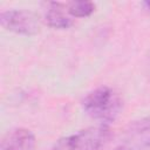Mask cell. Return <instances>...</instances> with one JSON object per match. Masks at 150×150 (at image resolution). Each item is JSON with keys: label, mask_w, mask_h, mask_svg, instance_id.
Instances as JSON below:
<instances>
[{"label": "cell", "mask_w": 150, "mask_h": 150, "mask_svg": "<svg viewBox=\"0 0 150 150\" xmlns=\"http://www.w3.org/2000/svg\"><path fill=\"white\" fill-rule=\"evenodd\" d=\"M82 108L91 118L108 124L117 118L123 108V102L120 94L112 88L101 86L86 95Z\"/></svg>", "instance_id": "1"}, {"label": "cell", "mask_w": 150, "mask_h": 150, "mask_svg": "<svg viewBox=\"0 0 150 150\" xmlns=\"http://www.w3.org/2000/svg\"><path fill=\"white\" fill-rule=\"evenodd\" d=\"M110 139L111 130L108 124L103 123L69 136L71 150H105Z\"/></svg>", "instance_id": "2"}, {"label": "cell", "mask_w": 150, "mask_h": 150, "mask_svg": "<svg viewBox=\"0 0 150 150\" xmlns=\"http://www.w3.org/2000/svg\"><path fill=\"white\" fill-rule=\"evenodd\" d=\"M115 150H150V116L129 123Z\"/></svg>", "instance_id": "3"}, {"label": "cell", "mask_w": 150, "mask_h": 150, "mask_svg": "<svg viewBox=\"0 0 150 150\" xmlns=\"http://www.w3.org/2000/svg\"><path fill=\"white\" fill-rule=\"evenodd\" d=\"M0 23L5 29L26 36L35 35L40 30L38 16L33 12L23 9H11L1 12Z\"/></svg>", "instance_id": "4"}, {"label": "cell", "mask_w": 150, "mask_h": 150, "mask_svg": "<svg viewBox=\"0 0 150 150\" xmlns=\"http://www.w3.org/2000/svg\"><path fill=\"white\" fill-rule=\"evenodd\" d=\"M35 146L36 138L30 130L15 128L2 137L0 150H34Z\"/></svg>", "instance_id": "5"}, {"label": "cell", "mask_w": 150, "mask_h": 150, "mask_svg": "<svg viewBox=\"0 0 150 150\" xmlns=\"http://www.w3.org/2000/svg\"><path fill=\"white\" fill-rule=\"evenodd\" d=\"M66 5L62 2H49L45 14L46 23L55 29H67L73 25V20L66 15Z\"/></svg>", "instance_id": "6"}, {"label": "cell", "mask_w": 150, "mask_h": 150, "mask_svg": "<svg viewBox=\"0 0 150 150\" xmlns=\"http://www.w3.org/2000/svg\"><path fill=\"white\" fill-rule=\"evenodd\" d=\"M67 13L74 18H87L91 15L95 11V5L91 1L79 0V1H70L66 4Z\"/></svg>", "instance_id": "7"}, {"label": "cell", "mask_w": 150, "mask_h": 150, "mask_svg": "<svg viewBox=\"0 0 150 150\" xmlns=\"http://www.w3.org/2000/svg\"><path fill=\"white\" fill-rule=\"evenodd\" d=\"M52 150H71L70 143H69V137H63L56 141V143L53 145Z\"/></svg>", "instance_id": "8"}, {"label": "cell", "mask_w": 150, "mask_h": 150, "mask_svg": "<svg viewBox=\"0 0 150 150\" xmlns=\"http://www.w3.org/2000/svg\"><path fill=\"white\" fill-rule=\"evenodd\" d=\"M146 74H148V79L150 82V50H149L148 56H146Z\"/></svg>", "instance_id": "9"}, {"label": "cell", "mask_w": 150, "mask_h": 150, "mask_svg": "<svg viewBox=\"0 0 150 150\" xmlns=\"http://www.w3.org/2000/svg\"><path fill=\"white\" fill-rule=\"evenodd\" d=\"M142 5L144 6V8H145L148 12H150V1H144Z\"/></svg>", "instance_id": "10"}]
</instances>
